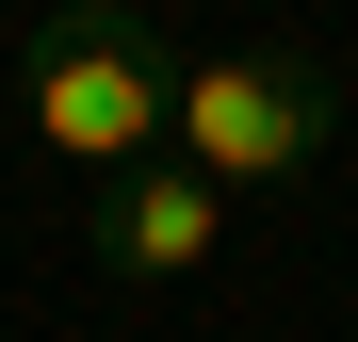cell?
<instances>
[{"label": "cell", "instance_id": "obj_1", "mask_svg": "<svg viewBox=\"0 0 358 342\" xmlns=\"http://www.w3.org/2000/svg\"><path fill=\"white\" fill-rule=\"evenodd\" d=\"M163 114H179V49L131 17V0H49V17L17 33V131L66 163V180L163 163Z\"/></svg>", "mask_w": 358, "mask_h": 342}, {"label": "cell", "instance_id": "obj_2", "mask_svg": "<svg viewBox=\"0 0 358 342\" xmlns=\"http://www.w3.org/2000/svg\"><path fill=\"white\" fill-rule=\"evenodd\" d=\"M179 163H196L212 196H277L310 180L326 131H342V82L310 66V49H212V66H179Z\"/></svg>", "mask_w": 358, "mask_h": 342}, {"label": "cell", "instance_id": "obj_3", "mask_svg": "<svg viewBox=\"0 0 358 342\" xmlns=\"http://www.w3.org/2000/svg\"><path fill=\"white\" fill-rule=\"evenodd\" d=\"M82 245H98V277H131V294H179V277L228 261V196L196 163H131V180L82 196Z\"/></svg>", "mask_w": 358, "mask_h": 342}]
</instances>
